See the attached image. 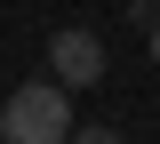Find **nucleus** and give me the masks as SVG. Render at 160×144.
I'll use <instances>...</instances> for the list:
<instances>
[{"label": "nucleus", "mask_w": 160, "mask_h": 144, "mask_svg": "<svg viewBox=\"0 0 160 144\" xmlns=\"http://www.w3.org/2000/svg\"><path fill=\"white\" fill-rule=\"evenodd\" d=\"M64 136H72V88L24 80L0 104V144H64Z\"/></svg>", "instance_id": "1"}, {"label": "nucleus", "mask_w": 160, "mask_h": 144, "mask_svg": "<svg viewBox=\"0 0 160 144\" xmlns=\"http://www.w3.org/2000/svg\"><path fill=\"white\" fill-rule=\"evenodd\" d=\"M48 64H56V72H48L56 88H88V80H104V40L88 24H64L56 40H48Z\"/></svg>", "instance_id": "2"}, {"label": "nucleus", "mask_w": 160, "mask_h": 144, "mask_svg": "<svg viewBox=\"0 0 160 144\" xmlns=\"http://www.w3.org/2000/svg\"><path fill=\"white\" fill-rule=\"evenodd\" d=\"M64 144H120V128H72Z\"/></svg>", "instance_id": "3"}, {"label": "nucleus", "mask_w": 160, "mask_h": 144, "mask_svg": "<svg viewBox=\"0 0 160 144\" xmlns=\"http://www.w3.org/2000/svg\"><path fill=\"white\" fill-rule=\"evenodd\" d=\"M144 32H152V64H160V16H152V24H144Z\"/></svg>", "instance_id": "4"}]
</instances>
